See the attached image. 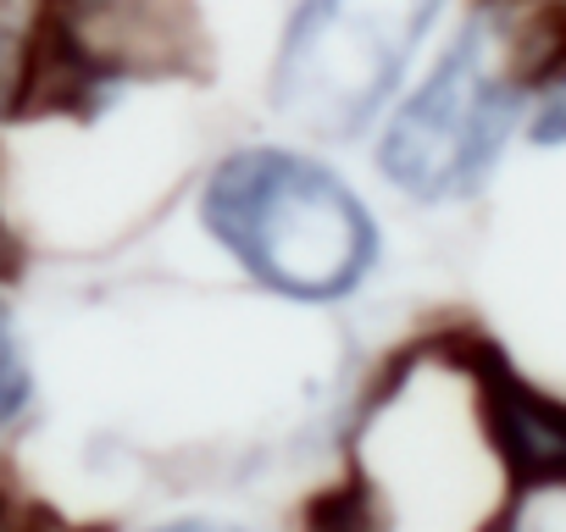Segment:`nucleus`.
Here are the masks:
<instances>
[{
    "instance_id": "3",
    "label": "nucleus",
    "mask_w": 566,
    "mask_h": 532,
    "mask_svg": "<svg viewBox=\"0 0 566 532\" xmlns=\"http://www.w3.org/2000/svg\"><path fill=\"white\" fill-rule=\"evenodd\" d=\"M444 7L450 0H295L272 51L266 106L312 139H361L406 89Z\"/></svg>"
},
{
    "instance_id": "11",
    "label": "nucleus",
    "mask_w": 566,
    "mask_h": 532,
    "mask_svg": "<svg viewBox=\"0 0 566 532\" xmlns=\"http://www.w3.org/2000/svg\"><path fill=\"white\" fill-rule=\"evenodd\" d=\"M18 266V244H12V227H7V211H0V278H12Z\"/></svg>"
},
{
    "instance_id": "9",
    "label": "nucleus",
    "mask_w": 566,
    "mask_h": 532,
    "mask_svg": "<svg viewBox=\"0 0 566 532\" xmlns=\"http://www.w3.org/2000/svg\"><path fill=\"white\" fill-rule=\"evenodd\" d=\"M0 532H67L45 504L12 493V488H0Z\"/></svg>"
},
{
    "instance_id": "2",
    "label": "nucleus",
    "mask_w": 566,
    "mask_h": 532,
    "mask_svg": "<svg viewBox=\"0 0 566 532\" xmlns=\"http://www.w3.org/2000/svg\"><path fill=\"white\" fill-rule=\"evenodd\" d=\"M522 117L527 89L516 78L511 45L478 0L428 73L378 117V172L417 205L478 200L500 172Z\"/></svg>"
},
{
    "instance_id": "8",
    "label": "nucleus",
    "mask_w": 566,
    "mask_h": 532,
    "mask_svg": "<svg viewBox=\"0 0 566 532\" xmlns=\"http://www.w3.org/2000/svg\"><path fill=\"white\" fill-rule=\"evenodd\" d=\"M522 128H527V145H538V150H566V73H555V78L533 95Z\"/></svg>"
},
{
    "instance_id": "7",
    "label": "nucleus",
    "mask_w": 566,
    "mask_h": 532,
    "mask_svg": "<svg viewBox=\"0 0 566 532\" xmlns=\"http://www.w3.org/2000/svg\"><path fill=\"white\" fill-rule=\"evenodd\" d=\"M29 416H34V366L7 300H0V433L23 427Z\"/></svg>"
},
{
    "instance_id": "4",
    "label": "nucleus",
    "mask_w": 566,
    "mask_h": 532,
    "mask_svg": "<svg viewBox=\"0 0 566 532\" xmlns=\"http://www.w3.org/2000/svg\"><path fill=\"white\" fill-rule=\"evenodd\" d=\"M422 344L439 366L472 383L483 444L500 460V504L478 532H516L527 499L566 493V400L522 377L483 328H444Z\"/></svg>"
},
{
    "instance_id": "6",
    "label": "nucleus",
    "mask_w": 566,
    "mask_h": 532,
    "mask_svg": "<svg viewBox=\"0 0 566 532\" xmlns=\"http://www.w3.org/2000/svg\"><path fill=\"white\" fill-rule=\"evenodd\" d=\"M301 532H389L378 488L356 471L339 488H323L301 504Z\"/></svg>"
},
{
    "instance_id": "10",
    "label": "nucleus",
    "mask_w": 566,
    "mask_h": 532,
    "mask_svg": "<svg viewBox=\"0 0 566 532\" xmlns=\"http://www.w3.org/2000/svg\"><path fill=\"white\" fill-rule=\"evenodd\" d=\"M150 532H250V526H233V521H211V515H184V521H161Z\"/></svg>"
},
{
    "instance_id": "5",
    "label": "nucleus",
    "mask_w": 566,
    "mask_h": 532,
    "mask_svg": "<svg viewBox=\"0 0 566 532\" xmlns=\"http://www.w3.org/2000/svg\"><path fill=\"white\" fill-rule=\"evenodd\" d=\"M40 0H0V123H23Z\"/></svg>"
},
{
    "instance_id": "1",
    "label": "nucleus",
    "mask_w": 566,
    "mask_h": 532,
    "mask_svg": "<svg viewBox=\"0 0 566 532\" xmlns=\"http://www.w3.org/2000/svg\"><path fill=\"white\" fill-rule=\"evenodd\" d=\"M200 227L250 284L295 306L350 300L384 260L373 205L301 145H239L200 183Z\"/></svg>"
}]
</instances>
